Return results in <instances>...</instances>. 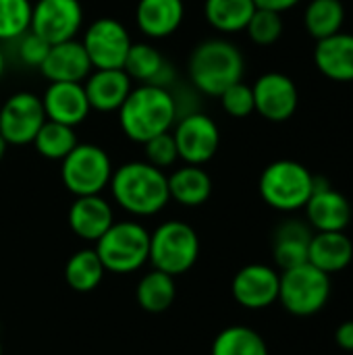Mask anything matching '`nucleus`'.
<instances>
[{"instance_id":"nucleus-21","label":"nucleus","mask_w":353,"mask_h":355,"mask_svg":"<svg viewBox=\"0 0 353 355\" xmlns=\"http://www.w3.org/2000/svg\"><path fill=\"white\" fill-rule=\"evenodd\" d=\"M123 71L139 81V83H148V85H160V87H169V83L175 81V69L173 64L160 54L158 48H154L152 44L146 42H137L131 44Z\"/></svg>"},{"instance_id":"nucleus-38","label":"nucleus","mask_w":353,"mask_h":355,"mask_svg":"<svg viewBox=\"0 0 353 355\" xmlns=\"http://www.w3.org/2000/svg\"><path fill=\"white\" fill-rule=\"evenodd\" d=\"M300 2L302 0H254V4L258 8H268V10H277V12H285Z\"/></svg>"},{"instance_id":"nucleus-36","label":"nucleus","mask_w":353,"mask_h":355,"mask_svg":"<svg viewBox=\"0 0 353 355\" xmlns=\"http://www.w3.org/2000/svg\"><path fill=\"white\" fill-rule=\"evenodd\" d=\"M17 42V54H19V60L25 64V67H35L40 69L48 50H50V44L40 37L37 33H33L31 29L25 31L21 37L15 40Z\"/></svg>"},{"instance_id":"nucleus-29","label":"nucleus","mask_w":353,"mask_h":355,"mask_svg":"<svg viewBox=\"0 0 353 355\" xmlns=\"http://www.w3.org/2000/svg\"><path fill=\"white\" fill-rule=\"evenodd\" d=\"M345 23V6L341 0H310L304 12L306 31L314 40L329 37L333 33L343 31Z\"/></svg>"},{"instance_id":"nucleus-11","label":"nucleus","mask_w":353,"mask_h":355,"mask_svg":"<svg viewBox=\"0 0 353 355\" xmlns=\"http://www.w3.org/2000/svg\"><path fill=\"white\" fill-rule=\"evenodd\" d=\"M44 123V104L33 92H17L0 104V135L8 146L33 144Z\"/></svg>"},{"instance_id":"nucleus-26","label":"nucleus","mask_w":353,"mask_h":355,"mask_svg":"<svg viewBox=\"0 0 353 355\" xmlns=\"http://www.w3.org/2000/svg\"><path fill=\"white\" fill-rule=\"evenodd\" d=\"M175 295H177L175 277H171L162 270H156V268H152L148 275H144L135 289L137 304L148 314L166 312L173 306Z\"/></svg>"},{"instance_id":"nucleus-22","label":"nucleus","mask_w":353,"mask_h":355,"mask_svg":"<svg viewBox=\"0 0 353 355\" xmlns=\"http://www.w3.org/2000/svg\"><path fill=\"white\" fill-rule=\"evenodd\" d=\"M185 19L183 0H139L135 21L146 37L162 40L173 35Z\"/></svg>"},{"instance_id":"nucleus-35","label":"nucleus","mask_w":353,"mask_h":355,"mask_svg":"<svg viewBox=\"0 0 353 355\" xmlns=\"http://www.w3.org/2000/svg\"><path fill=\"white\" fill-rule=\"evenodd\" d=\"M144 154H146V162H150L152 166H156L160 171L173 166L179 160L177 146H175V139H173L171 131L148 139L144 144Z\"/></svg>"},{"instance_id":"nucleus-20","label":"nucleus","mask_w":353,"mask_h":355,"mask_svg":"<svg viewBox=\"0 0 353 355\" xmlns=\"http://www.w3.org/2000/svg\"><path fill=\"white\" fill-rule=\"evenodd\" d=\"M314 62L327 79L339 83L353 81V33L339 31L316 40Z\"/></svg>"},{"instance_id":"nucleus-15","label":"nucleus","mask_w":353,"mask_h":355,"mask_svg":"<svg viewBox=\"0 0 353 355\" xmlns=\"http://www.w3.org/2000/svg\"><path fill=\"white\" fill-rule=\"evenodd\" d=\"M233 300L246 310H264L279 302V272L266 264H248L231 283Z\"/></svg>"},{"instance_id":"nucleus-19","label":"nucleus","mask_w":353,"mask_h":355,"mask_svg":"<svg viewBox=\"0 0 353 355\" xmlns=\"http://www.w3.org/2000/svg\"><path fill=\"white\" fill-rule=\"evenodd\" d=\"M114 223L110 204L98 196H79L69 208V227L83 241H98Z\"/></svg>"},{"instance_id":"nucleus-5","label":"nucleus","mask_w":353,"mask_h":355,"mask_svg":"<svg viewBox=\"0 0 353 355\" xmlns=\"http://www.w3.org/2000/svg\"><path fill=\"white\" fill-rule=\"evenodd\" d=\"M94 250L106 272L129 275L150 260V231L135 220L112 223Z\"/></svg>"},{"instance_id":"nucleus-6","label":"nucleus","mask_w":353,"mask_h":355,"mask_svg":"<svg viewBox=\"0 0 353 355\" xmlns=\"http://www.w3.org/2000/svg\"><path fill=\"white\" fill-rule=\"evenodd\" d=\"M200 256V237L183 220H166L150 233V260L156 270L171 277L185 275Z\"/></svg>"},{"instance_id":"nucleus-9","label":"nucleus","mask_w":353,"mask_h":355,"mask_svg":"<svg viewBox=\"0 0 353 355\" xmlns=\"http://www.w3.org/2000/svg\"><path fill=\"white\" fill-rule=\"evenodd\" d=\"M92 69H123L131 48L127 27L114 17H98L92 21L81 40Z\"/></svg>"},{"instance_id":"nucleus-3","label":"nucleus","mask_w":353,"mask_h":355,"mask_svg":"<svg viewBox=\"0 0 353 355\" xmlns=\"http://www.w3.org/2000/svg\"><path fill=\"white\" fill-rule=\"evenodd\" d=\"M187 71L198 92L218 98L227 87L243 81L246 60L233 42L212 37L193 48Z\"/></svg>"},{"instance_id":"nucleus-17","label":"nucleus","mask_w":353,"mask_h":355,"mask_svg":"<svg viewBox=\"0 0 353 355\" xmlns=\"http://www.w3.org/2000/svg\"><path fill=\"white\" fill-rule=\"evenodd\" d=\"M83 87L92 110L114 112L133 89V79L123 69H92Z\"/></svg>"},{"instance_id":"nucleus-37","label":"nucleus","mask_w":353,"mask_h":355,"mask_svg":"<svg viewBox=\"0 0 353 355\" xmlns=\"http://www.w3.org/2000/svg\"><path fill=\"white\" fill-rule=\"evenodd\" d=\"M335 343L345 352H353V320H345L337 327Z\"/></svg>"},{"instance_id":"nucleus-23","label":"nucleus","mask_w":353,"mask_h":355,"mask_svg":"<svg viewBox=\"0 0 353 355\" xmlns=\"http://www.w3.org/2000/svg\"><path fill=\"white\" fill-rule=\"evenodd\" d=\"M314 231L308 220L287 218L275 231L273 258L279 270H289L308 262V248Z\"/></svg>"},{"instance_id":"nucleus-39","label":"nucleus","mask_w":353,"mask_h":355,"mask_svg":"<svg viewBox=\"0 0 353 355\" xmlns=\"http://www.w3.org/2000/svg\"><path fill=\"white\" fill-rule=\"evenodd\" d=\"M4 71H6V54H4V50H2V46H0V79H2Z\"/></svg>"},{"instance_id":"nucleus-34","label":"nucleus","mask_w":353,"mask_h":355,"mask_svg":"<svg viewBox=\"0 0 353 355\" xmlns=\"http://www.w3.org/2000/svg\"><path fill=\"white\" fill-rule=\"evenodd\" d=\"M218 98H221L223 110H225L229 116H233V119H246V116H250L252 112H256L252 85H248V83H243V81L233 83V85L227 87Z\"/></svg>"},{"instance_id":"nucleus-14","label":"nucleus","mask_w":353,"mask_h":355,"mask_svg":"<svg viewBox=\"0 0 353 355\" xmlns=\"http://www.w3.org/2000/svg\"><path fill=\"white\" fill-rule=\"evenodd\" d=\"M306 220L316 233L325 231H345L352 223V204L350 200L333 189L322 177H314V191L304 206Z\"/></svg>"},{"instance_id":"nucleus-10","label":"nucleus","mask_w":353,"mask_h":355,"mask_svg":"<svg viewBox=\"0 0 353 355\" xmlns=\"http://www.w3.org/2000/svg\"><path fill=\"white\" fill-rule=\"evenodd\" d=\"M173 139L179 160L185 164H206L214 158L221 146V129L214 119L204 112L181 114L175 123Z\"/></svg>"},{"instance_id":"nucleus-13","label":"nucleus","mask_w":353,"mask_h":355,"mask_svg":"<svg viewBox=\"0 0 353 355\" xmlns=\"http://www.w3.org/2000/svg\"><path fill=\"white\" fill-rule=\"evenodd\" d=\"M256 112L270 123L289 121L300 104V92L295 81L285 73H264L252 85Z\"/></svg>"},{"instance_id":"nucleus-41","label":"nucleus","mask_w":353,"mask_h":355,"mask_svg":"<svg viewBox=\"0 0 353 355\" xmlns=\"http://www.w3.org/2000/svg\"><path fill=\"white\" fill-rule=\"evenodd\" d=\"M0 355H2V341H0Z\"/></svg>"},{"instance_id":"nucleus-31","label":"nucleus","mask_w":353,"mask_h":355,"mask_svg":"<svg viewBox=\"0 0 353 355\" xmlns=\"http://www.w3.org/2000/svg\"><path fill=\"white\" fill-rule=\"evenodd\" d=\"M77 135H75V127L56 123V121H48L40 127L33 146L35 152L48 160H62L75 146H77Z\"/></svg>"},{"instance_id":"nucleus-4","label":"nucleus","mask_w":353,"mask_h":355,"mask_svg":"<svg viewBox=\"0 0 353 355\" xmlns=\"http://www.w3.org/2000/svg\"><path fill=\"white\" fill-rule=\"evenodd\" d=\"M314 177L316 175L302 162L283 158L270 162L262 171L258 189L270 208L279 212H298L308 204L314 191Z\"/></svg>"},{"instance_id":"nucleus-8","label":"nucleus","mask_w":353,"mask_h":355,"mask_svg":"<svg viewBox=\"0 0 353 355\" xmlns=\"http://www.w3.org/2000/svg\"><path fill=\"white\" fill-rule=\"evenodd\" d=\"M112 171L110 156L96 144H77L60 160V181L75 198L102 193L110 183Z\"/></svg>"},{"instance_id":"nucleus-7","label":"nucleus","mask_w":353,"mask_h":355,"mask_svg":"<svg viewBox=\"0 0 353 355\" xmlns=\"http://www.w3.org/2000/svg\"><path fill=\"white\" fill-rule=\"evenodd\" d=\"M331 300V275L310 262L279 272V304L293 316L306 318L322 312Z\"/></svg>"},{"instance_id":"nucleus-2","label":"nucleus","mask_w":353,"mask_h":355,"mask_svg":"<svg viewBox=\"0 0 353 355\" xmlns=\"http://www.w3.org/2000/svg\"><path fill=\"white\" fill-rule=\"evenodd\" d=\"M110 193L114 202L133 216H154L171 202L169 175L146 160H133L112 171Z\"/></svg>"},{"instance_id":"nucleus-12","label":"nucleus","mask_w":353,"mask_h":355,"mask_svg":"<svg viewBox=\"0 0 353 355\" xmlns=\"http://www.w3.org/2000/svg\"><path fill=\"white\" fill-rule=\"evenodd\" d=\"M83 25V6L79 0H37L31 8L29 29L50 46L75 40Z\"/></svg>"},{"instance_id":"nucleus-1","label":"nucleus","mask_w":353,"mask_h":355,"mask_svg":"<svg viewBox=\"0 0 353 355\" xmlns=\"http://www.w3.org/2000/svg\"><path fill=\"white\" fill-rule=\"evenodd\" d=\"M123 133L137 144L166 133L179 119L177 100L169 87L139 83L117 110Z\"/></svg>"},{"instance_id":"nucleus-16","label":"nucleus","mask_w":353,"mask_h":355,"mask_svg":"<svg viewBox=\"0 0 353 355\" xmlns=\"http://www.w3.org/2000/svg\"><path fill=\"white\" fill-rule=\"evenodd\" d=\"M42 104L48 121L69 127H77L92 112L83 83L73 81H52L42 96Z\"/></svg>"},{"instance_id":"nucleus-18","label":"nucleus","mask_w":353,"mask_h":355,"mask_svg":"<svg viewBox=\"0 0 353 355\" xmlns=\"http://www.w3.org/2000/svg\"><path fill=\"white\" fill-rule=\"evenodd\" d=\"M40 71L50 83L52 81L83 83L85 77L92 73V62L81 42L67 40V42L50 46Z\"/></svg>"},{"instance_id":"nucleus-28","label":"nucleus","mask_w":353,"mask_h":355,"mask_svg":"<svg viewBox=\"0 0 353 355\" xmlns=\"http://www.w3.org/2000/svg\"><path fill=\"white\" fill-rule=\"evenodd\" d=\"M106 275L96 250H79L64 264V281L77 293L94 291Z\"/></svg>"},{"instance_id":"nucleus-33","label":"nucleus","mask_w":353,"mask_h":355,"mask_svg":"<svg viewBox=\"0 0 353 355\" xmlns=\"http://www.w3.org/2000/svg\"><path fill=\"white\" fill-rule=\"evenodd\" d=\"M283 17L277 10H268V8H258L254 10L250 23L246 25V31L250 35V40L258 46H270L275 44L281 35H283Z\"/></svg>"},{"instance_id":"nucleus-24","label":"nucleus","mask_w":353,"mask_h":355,"mask_svg":"<svg viewBox=\"0 0 353 355\" xmlns=\"http://www.w3.org/2000/svg\"><path fill=\"white\" fill-rule=\"evenodd\" d=\"M353 260V243L345 231H325L310 239L308 262L327 275L345 270Z\"/></svg>"},{"instance_id":"nucleus-32","label":"nucleus","mask_w":353,"mask_h":355,"mask_svg":"<svg viewBox=\"0 0 353 355\" xmlns=\"http://www.w3.org/2000/svg\"><path fill=\"white\" fill-rule=\"evenodd\" d=\"M31 0H0V42H15L31 25Z\"/></svg>"},{"instance_id":"nucleus-40","label":"nucleus","mask_w":353,"mask_h":355,"mask_svg":"<svg viewBox=\"0 0 353 355\" xmlns=\"http://www.w3.org/2000/svg\"><path fill=\"white\" fill-rule=\"evenodd\" d=\"M6 150H8V144H6V139L0 135V162H2V158H4V154H6Z\"/></svg>"},{"instance_id":"nucleus-25","label":"nucleus","mask_w":353,"mask_h":355,"mask_svg":"<svg viewBox=\"0 0 353 355\" xmlns=\"http://www.w3.org/2000/svg\"><path fill=\"white\" fill-rule=\"evenodd\" d=\"M212 193L210 175L198 164H185L169 175V196L181 206L196 208L208 202Z\"/></svg>"},{"instance_id":"nucleus-30","label":"nucleus","mask_w":353,"mask_h":355,"mask_svg":"<svg viewBox=\"0 0 353 355\" xmlns=\"http://www.w3.org/2000/svg\"><path fill=\"white\" fill-rule=\"evenodd\" d=\"M210 355H268V347L262 335L254 329L233 324L214 337Z\"/></svg>"},{"instance_id":"nucleus-27","label":"nucleus","mask_w":353,"mask_h":355,"mask_svg":"<svg viewBox=\"0 0 353 355\" xmlns=\"http://www.w3.org/2000/svg\"><path fill=\"white\" fill-rule=\"evenodd\" d=\"M256 10L254 0H206L204 15L206 21L223 33L246 31L252 15Z\"/></svg>"}]
</instances>
